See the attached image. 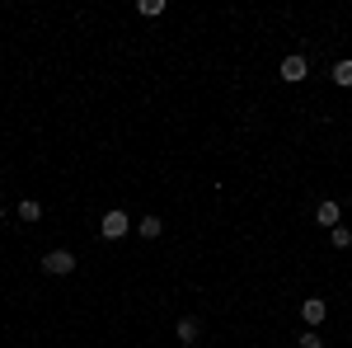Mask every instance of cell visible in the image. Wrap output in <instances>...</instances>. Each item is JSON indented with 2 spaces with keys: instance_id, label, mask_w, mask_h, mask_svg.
<instances>
[{
  "instance_id": "6da1fadb",
  "label": "cell",
  "mask_w": 352,
  "mask_h": 348,
  "mask_svg": "<svg viewBox=\"0 0 352 348\" xmlns=\"http://www.w3.org/2000/svg\"><path fill=\"white\" fill-rule=\"evenodd\" d=\"M43 273H52V278L76 273V254H71V249H47V254H43Z\"/></svg>"
},
{
  "instance_id": "7a4b0ae2",
  "label": "cell",
  "mask_w": 352,
  "mask_h": 348,
  "mask_svg": "<svg viewBox=\"0 0 352 348\" xmlns=\"http://www.w3.org/2000/svg\"><path fill=\"white\" fill-rule=\"evenodd\" d=\"M277 76H282V81L287 85H300L305 81V76H310V61H305V57H287V61H282V66H277Z\"/></svg>"
},
{
  "instance_id": "3957f363",
  "label": "cell",
  "mask_w": 352,
  "mask_h": 348,
  "mask_svg": "<svg viewBox=\"0 0 352 348\" xmlns=\"http://www.w3.org/2000/svg\"><path fill=\"white\" fill-rule=\"evenodd\" d=\"M127 226H132V221H127V212H104L99 236H104V240H122V236H127Z\"/></svg>"
},
{
  "instance_id": "277c9868",
  "label": "cell",
  "mask_w": 352,
  "mask_h": 348,
  "mask_svg": "<svg viewBox=\"0 0 352 348\" xmlns=\"http://www.w3.org/2000/svg\"><path fill=\"white\" fill-rule=\"evenodd\" d=\"M300 316H305V325L315 329V325L329 316V306H324V296H310V301H300Z\"/></svg>"
},
{
  "instance_id": "5b68a950",
  "label": "cell",
  "mask_w": 352,
  "mask_h": 348,
  "mask_svg": "<svg viewBox=\"0 0 352 348\" xmlns=\"http://www.w3.org/2000/svg\"><path fill=\"white\" fill-rule=\"evenodd\" d=\"M174 334H179V344H197V339H202V320H197V316H184Z\"/></svg>"
},
{
  "instance_id": "8992f818",
  "label": "cell",
  "mask_w": 352,
  "mask_h": 348,
  "mask_svg": "<svg viewBox=\"0 0 352 348\" xmlns=\"http://www.w3.org/2000/svg\"><path fill=\"white\" fill-rule=\"evenodd\" d=\"M136 231H141L146 240H160V236H164V221L151 212V216H141V221H136Z\"/></svg>"
},
{
  "instance_id": "52a82bcc",
  "label": "cell",
  "mask_w": 352,
  "mask_h": 348,
  "mask_svg": "<svg viewBox=\"0 0 352 348\" xmlns=\"http://www.w3.org/2000/svg\"><path fill=\"white\" fill-rule=\"evenodd\" d=\"M315 221H320V226H338V203H320V207H315Z\"/></svg>"
},
{
  "instance_id": "ba28073f",
  "label": "cell",
  "mask_w": 352,
  "mask_h": 348,
  "mask_svg": "<svg viewBox=\"0 0 352 348\" xmlns=\"http://www.w3.org/2000/svg\"><path fill=\"white\" fill-rule=\"evenodd\" d=\"M333 85H343V90H352V57L333 66Z\"/></svg>"
},
{
  "instance_id": "9c48e42d",
  "label": "cell",
  "mask_w": 352,
  "mask_h": 348,
  "mask_svg": "<svg viewBox=\"0 0 352 348\" xmlns=\"http://www.w3.org/2000/svg\"><path fill=\"white\" fill-rule=\"evenodd\" d=\"M329 240H333V249H352V231H348V226H333Z\"/></svg>"
},
{
  "instance_id": "30bf717a",
  "label": "cell",
  "mask_w": 352,
  "mask_h": 348,
  "mask_svg": "<svg viewBox=\"0 0 352 348\" xmlns=\"http://www.w3.org/2000/svg\"><path fill=\"white\" fill-rule=\"evenodd\" d=\"M19 221H43V207H38L33 198H24V203H19Z\"/></svg>"
},
{
  "instance_id": "8fae6325",
  "label": "cell",
  "mask_w": 352,
  "mask_h": 348,
  "mask_svg": "<svg viewBox=\"0 0 352 348\" xmlns=\"http://www.w3.org/2000/svg\"><path fill=\"white\" fill-rule=\"evenodd\" d=\"M296 348H324V339H320V329H305L296 339Z\"/></svg>"
},
{
  "instance_id": "7c38bea8",
  "label": "cell",
  "mask_w": 352,
  "mask_h": 348,
  "mask_svg": "<svg viewBox=\"0 0 352 348\" xmlns=\"http://www.w3.org/2000/svg\"><path fill=\"white\" fill-rule=\"evenodd\" d=\"M141 14H151V19L164 14V0H141Z\"/></svg>"
},
{
  "instance_id": "4fadbf2b",
  "label": "cell",
  "mask_w": 352,
  "mask_h": 348,
  "mask_svg": "<svg viewBox=\"0 0 352 348\" xmlns=\"http://www.w3.org/2000/svg\"><path fill=\"white\" fill-rule=\"evenodd\" d=\"M0 221H5V207H0Z\"/></svg>"
}]
</instances>
